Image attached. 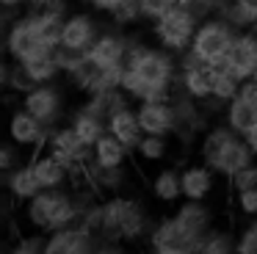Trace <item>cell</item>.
I'll return each instance as SVG.
<instances>
[{
  "instance_id": "cell-10",
  "label": "cell",
  "mask_w": 257,
  "mask_h": 254,
  "mask_svg": "<svg viewBox=\"0 0 257 254\" xmlns=\"http://www.w3.org/2000/svg\"><path fill=\"white\" fill-rule=\"evenodd\" d=\"M23 108H28L36 119H42L47 127L56 130L64 121V110H67V102H64V91L56 83H39L34 86L28 94L23 97Z\"/></svg>"
},
{
  "instance_id": "cell-41",
  "label": "cell",
  "mask_w": 257,
  "mask_h": 254,
  "mask_svg": "<svg viewBox=\"0 0 257 254\" xmlns=\"http://www.w3.org/2000/svg\"><path fill=\"white\" fill-rule=\"evenodd\" d=\"M94 254H127L124 243H108V240H100V246L94 248Z\"/></svg>"
},
{
  "instance_id": "cell-40",
  "label": "cell",
  "mask_w": 257,
  "mask_h": 254,
  "mask_svg": "<svg viewBox=\"0 0 257 254\" xmlns=\"http://www.w3.org/2000/svg\"><path fill=\"white\" fill-rule=\"evenodd\" d=\"M122 3V0H86V6H89L91 11H97V14H111L113 9H116V6Z\"/></svg>"
},
{
  "instance_id": "cell-37",
  "label": "cell",
  "mask_w": 257,
  "mask_h": 254,
  "mask_svg": "<svg viewBox=\"0 0 257 254\" xmlns=\"http://www.w3.org/2000/svg\"><path fill=\"white\" fill-rule=\"evenodd\" d=\"M229 188H232V193L246 191V188H257V160H254V163H249L246 169H240L238 174L229 180Z\"/></svg>"
},
{
  "instance_id": "cell-42",
  "label": "cell",
  "mask_w": 257,
  "mask_h": 254,
  "mask_svg": "<svg viewBox=\"0 0 257 254\" xmlns=\"http://www.w3.org/2000/svg\"><path fill=\"white\" fill-rule=\"evenodd\" d=\"M0 6H3V9H14V11H20L23 6H28V0H0Z\"/></svg>"
},
{
  "instance_id": "cell-32",
  "label": "cell",
  "mask_w": 257,
  "mask_h": 254,
  "mask_svg": "<svg viewBox=\"0 0 257 254\" xmlns=\"http://www.w3.org/2000/svg\"><path fill=\"white\" fill-rule=\"evenodd\" d=\"M136 155H139L141 160H147V163L163 160L169 155V136H150V133H144V138H141L139 147H136Z\"/></svg>"
},
{
  "instance_id": "cell-44",
  "label": "cell",
  "mask_w": 257,
  "mask_h": 254,
  "mask_svg": "<svg viewBox=\"0 0 257 254\" xmlns=\"http://www.w3.org/2000/svg\"><path fill=\"white\" fill-rule=\"evenodd\" d=\"M50 3H56V0H28V6H34V9L36 6H50Z\"/></svg>"
},
{
  "instance_id": "cell-25",
  "label": "cell",
  "mask_w": 257,
  "mask_h": 254,
  "mask_svg": "<svg viewBox=\"0 0 257 254\" xmlns=\"http://www.w3.org/2000/svg\"><path fill=\"white\" fill-rule=\"evenodd\" d=\"M152 188V196L158 199V202L163 204H177L185 199L183 193V171L174 169V166H166V169H161L155 177H152L150 182Z\"/></svg>"
},
{
  "instance_id": "cell-20",
  "label": "cell",
  "mask_w": 257,
  "mask_h": 254,
  "mask_svg": "<svg viewBox=\"0 0 257 254\" xmlns=\"http://www.w3.org/2000/svg\"><path fill=\"white\" fill-rule=\"evenodd\" d=\"M3 185H6V191L12 193V199H17V202H31L39 191H45L42 182L36 180V171H34V166H31V160L28 163H20L17 169H12V171H3Z\"/></svg>"
},
{
  "instance_id": "cell-36",
  "label": "cell",
  "mask_w": 257,
  "mask_h": 254,
  "mask_svg": "<svg viewBox=\"0 0 257 254\" xmlns=\"http://www.w3.org/2000/svg\"><path fill=\"white\" fill-rule=\"evenodd\" d=\"M238 254H257V218L238 232Z\"/></svg>"
},
{
  "instance_id": "cell-6",
  "label": "cell",
  "mask_w": 257,
  "mask_h": 254,
  "mask_svg": "<svg viewBox=\"0 0 257 254\" xmlns=\"http://www.w3.org/2000/svg\"><path fill=\"white\" fill-rule=\"evenodd\" d=\"M235 36H238V28L232 22H227L224 17H207L196 28V36L191 42V53L213 66H221L227 61V53L232 47Z\"/></svg>"
},
{
  "instance_id": "cell-47",
  "label": "cell",
  "mask_w": 257,
  "mask_h": 254,
  "mask_svg": "<svg viewBox=\"0 0 257 254\" xmlns=\"http://www.w3.org/2000/svg\"><path fill=\"white\" fill-rule=\"evenodd\" d=\"M251 80H257V72H254V77H251Z\"/></svg>"
},
{
  "instance_id": "cell-24",
  "label": "cell",
  "mask_w": 257,
  "mask_h": 254,
  "mask_svg": "<svg viewBox=\"0 0 257 254\" xmlns=\"http://www.w3.org/2000/svg\"><path fill=\"white\" fill-rule=\"evenodd\" d=\"M108 133H111V136H116L119 141H122L124 147L130 149V152H136L139 141L144 138V127H141L139 113H136L133 105H127V108L116 110V113L108 119Z\"/></svg>"
},
{
  "instance_id": "cell-2",
  "label": "cell",
  "mask_w": 257,
  "mask_h": 254,
  "mask_svg": "<svg viewBox=\"0 0 257 254\" xmlns=\"http://www.w3.org/2000/svg\"><path fill=\"white\" fill-rule=\"evenodd\" d=\"M80 226L91 229L100 240L108 243H136L141 237H150L155 224L139 199L116 193L94 199L80 215Z\"/></svg>"
},
{
  "instance_id": "cell-8",
  "label": "cell",
  "mask_w": 257,
  "mask_h": 254,
  "mask_svg": "<svg viewBox=\"0 0 257 254\" xmlns=\"http://www.w3.org/2000/svg\"><path fill=\"white\" fill-rule=\"evenodd\" d=\"M53 50L56 47H50V44L42 39V33L36 31V25H34L28 11H25V14H17V20L6 28V53H9V58L17 61V64H28V61H34V58L50 55Z\"/></svg>"
},
{
  "instance_id": "cell-15",
  "label": "cell",
  "mask_w": 257,
  "mask_h": 254,
  "mask_svg": "<svg viewBox=\"0 0 257 254\" xmlns=\"http://www.w3.org/2000/svg\"><path fill=\"white\" fill-rule=\"evenodd\" d=\"M97 246H100V237L94 232L80 224H72L47 235L45 254H94Z\"/></svg>"
},
{
  "instance_id": "cell-4",
  "label": "cell",
  "mask_w": 257,
  "mask_h": 254,
  "mask_svg": "<svg viewBox=\"0 0 257 254\" xmlns=\"http://www.w3.org/2000/svg\"><path fill=\"white\" fill-rule=\"evenodd\" d=\"M199 160L207 163L218 177L232 180L240 169H246L249 163H254L257 155L251 152L249 141L240 133H235L227 121L221 124H210L207 133L199 141Z\"/></svg>"
},
{
  "instance_id": "cell-38",
  "label": "cell",
  "mask_w": 257,
  "mask_h": 254,
  "mask_svg": "<svg viewBox=\"0 0 257 254\" xmlns=\"http://www.w3.org/2000/svg\"><path fill=\"white\" fill-rule=\"evenodd\" d=\"M235 207H238L240 215L257 218V188H246V191L235 193Z\"/></svg>"
},
{
  "instance_id": "cell-21",
  "label": "cell",
  "mask_w": 257,
  "mask_h": 254,
  "mask_svg": "<svg viewBox=\"0 0 257 254\" xmlns=\"http://www.w3.org/2000/svg\"><path fill=\"white\" fill-rule=\"evenodd\" d=\"M69 124L78 130V136L83 138L89 147H94V144L108 133V119H105L102 113H97V110L91 108L89 102H86V99H83V105H78V108L72 110V116H69Z\"/></svg>"
},
{
  "instance_id": "cell-23",
  "label": "cell",
  "mask_w": 257,
  "mask_h": 254,
  "mask_svg": "<svg viewBox=\"0 0 257 254\" xmlns=\"http://www.w3.org/2000/svg\"><path fill=\"white\" fill-rule=\"evenodd\" d=\"M216 171L207 163H191L183 169V193L185 199H194V202H205L207 196L216 188Z\"/></svg>"
},
{
  "instance_id": "cell-39",
  "label": "cell",
  "mask_w": 257,
  "mask_h": 254,
  "mask_svg": "<svg viewBox=\"0 0 257 254\" xmlns=\"http://www.w3.org/2000/svg\"><path fill=\"white\" fill-rule=\"evenodd\" d=\"M23 163V147L17 141H9L6 147L0 149V171H12Z\"/></svg>"
},
{
  "instance_id": "cell-1",
  "label": "cell",
  "mask_w": 257,
  "mask_h": 254,
  "mask_svg": "<svg viewBox=\"0 0 257 254\" xmlns=\"http://www.w3.org/2000/svg\"><path fill=\"white\" fill-rule=\"evenodd\" d=\"M180 80L177 55L163 50L161 44H144L133 39L127 64H124L122 88L133 102L147 99H169Z\"/></svg>"
},
{
  "instance_id": "cell-46",
  "label": "cell",
  "mask_w": 257,
  "mask_h": 254,
  "mask_svg": "<svg viewBox=\"0 0 257 254\" xmlns=\"http://www.w3.org/2000/svg\"><path fill=\"white\" fill-rule=\"evenodd\" d=\"M150 254H166V251H150Z\"/></svg>"
},
{
  "instance_id": "cell-3",
  "label": "cell",
  "mask_w": 257,
  "mask_h": 254,
  "mask_svg": "<svg viewBox=\"0 0 257 254\" xmlns=\"http://www.w3.org/2000/svg\"><path fill=\"white\" fill-rule=\"evenodd\" d=\"M89 191H67V185L45 188L31 202H25V218H28V224L36 232H45V235L64 229V226L80 224L86 204L94 202V196Z\"/></svg>"
},
{
  "instance_id": "cell-26",
  "label": "cell",
  "mask_w": 257,
  "mask_h": 254,
  "mask_svg": "<svg viewBox=\"0 0 257 254\" xmlns=\"http://www.w3.org/2000/svg\"><path fill=\"white\" fill-rule=\"evenodd\" d=\"M130 155L133 152H130L116 136H111V133H105V136L91 147V158H94L97 163H102V166H124Z\"/></svg>"
},
{
  "instance_id": "cell-22",
  "label": "cell",
  "mask_w": 257,
  "mask_h": 254,
  "mask_svg": "<svg viewBox=\"0 0 257 254\" xmlns=\"http://www.w3.org/2000/svg\"><path fill=\"white\" fill-rule=\"evenodd\" d=\"M31 166H34L36 180L42 182V188H64L67 180L72 177L69 166L64 163V160H58L53 152H47V149L36 152L34 158H31Z\"/></svg>"
},
{
  "instance_id": "cell-11",
  "label": "cell",
  "mask_w": 257,
  "mask_h": 254,
  "mask_svg": "<svg viewBox=\"0 0 257 254\" xmlns=\"http://www.w3.org/2000/svg\"><path fill=\"white\" fill-rule=\"evenodd\" d=\"M47 152H53L58 160H64L72 174H80L83 166L91 160V147L78 136V130H75L72 124H58L56 130L50 133Z\"/></svg>"
},
{
  "instance_id": "cell-5",
  "label": "cell",
  "mask_w": 257,
  "mask_h": 254,
  "mask_svg": "<svg viewBox=\"0 0 257 254\" xmlns=\"http://www.w3.org/2000/svg\"><path fill=\"white\" fill-rule=\"evenodd\" d=\"M199 22L202 20L194 11L185 9L183 3H177L172 11H166L155 22H150V33L155 39V44H161L163 50H169L174 55H183L185 50H191V42L196 36Z\"/></svg>"
},
{
  "instance_id": "cell-27",
  "label": "cell",
  "mask_w": 257,
  "mask_h": 254,
  "mask_svg": "<svg viewBox=\"0 0 257 254\" xmlns=\"http://www.w3.org/2000/svg\"><path fill=\"white\" fill-rule=\"evenodd\" d=\"M0 83H3V88H6L9 94H20V99H23L25 94H28L31 88L36 86L34 77L25 72V66L17 64V61H12V58L3 64V72H0Z\"/></svg>"
},
{
  "instance_id": "cell-31",
  "label": "cell",
  "mask_w": 257,
  "mask_h": 254,
  "mask_svg": "<svg viewBox=\"0 0 257 254\" xmlns=\"http://www.w3.org/2000/svg\"><path fill=\"white\" fill-rule=\"evenodd\" d=\"M240 88H243V80H240L229 66H218L216 69V83H213V99H218V102L227 105Z\"/></svg>"
},
{
  "instance_id": "cell-30",
  "label": "cell",
  "mask_w": 257,
  "mask_h": 254,
  "mask_svg": "<svg viewBox=\"0 0 257 254\" xmlns=\"http://www.w3.org/2000/svg\"><path fill=\"white\" fill-rule=\"evenodd\" d=\"M23 66H25V72L34 77L36 86H39V83H56L58 77H64L61 66H58V58H56V50H53L50 55L34 58V61H28V64H23Z\"/></svg>"
},
{
  "instance_id": "cell-45",
  "label": "cell",
  "mask_w": 257,
  "mask_h": 254,
  "mask_svg": "<svg viewBox=\"0 0 257 254\" xmlns=\"http://www.w3.org/2000/svg\"><path fill=\"white\" fill-rule=\"evenodd\" d=\"M246 83L251 86V91H254V97H257V80H246Z\"/></svg>"
},
{
  "instance_id": "cell-16",
  "label": "cell",
  "mask_w": 257,
  "mask_h": 254,
  "mask_svg": "<svg viewBox=\"0 0 257 254\" xmlns=\"http://www.w3.org/2000/svg\"><path fill=\"white\" fill-rule=\"evenodd\" d=\"M224 121H227L235 133H240L243 138L251 136V133H257V97H254L249 83H243V88L227 102V108H224Z\"/></svg>"
},
{
  "instance_id": "cell-12",
  "label": "cell",
  "mask_w": 257,
  "mask_h": 254,
  "mask_svg": "<svg viewBox=\"0 0 257 254\" xmlns=\"http://www.w3.org/2000/svg\"><path fill=\"white\" fill-rule=\"evenodd\" d=\"M50 133H53V127H47L42 119H36V116L31 113L28 108H23V105H20L12 113V119H9V138L17 141L23 149L42 152V149L47 147V141H50Z\"/></svg>"
},
{
  "instance_id": "cell-13",
  "label": "cell",
  "mask_w": 257,
  "mask_h": 254,
  "mask_svg": "<svg viewBox=\"0 0 257 254\" xmlns=\"http://www.w3.org/2000/svg\"><path fill=\"white\" fill-rule=\"evenodd\" d=\"M130 47H133V36L124 33V28H105L86 55L97 66H124Z\"/></svg>"
},
{
  "instance_id": "cell-17",
  "label": "cell",
  "mask_w": 257,
  "mask_h": 254,
  "mask_svg": "<svg viewBox=\"0 0 257 254\" xmlns=\"http://www.w3.org/2000/svg\"><path fill=\"white\" fill-rule=\"evenodd\" d=\"M221 66H229L240 80H251L257 72V28H249V31H238L232 47L227 53V61Z\"/></svg>"
},
{
  "instance_id": "cell-7",
  "label": "cell",
  "mask_w": 257,
  "mask_h": 254,
  "mask_svg": "<svg viewBox=\"0 0 257 254\" xmlns=\"http://www.w3.org/2000/svg\"><path fill=\"white\" fill-rule=\"evenodd\" d=\"M172 105H174V133L172 136L180 141V147H199L202 136L207 133V119L210 110L205 108V102L194 99L191 94H185L183 88L172 94Z\"/></svg>"
},
{
  "instance_id": "cell-19",
  "label": "cell",
  "mask_w": 257,
  "mask_h": 254,
  "mask_svg": "<svg viewBox=\"0 0 257 254\" xmlns=\"http://www.w3.org/2000/svg\"><path fill=\"white\" fill-rule=\"evenodd\" d=\"M136 113L150 136H172L174 133V105L169 99H147V102H136Z\"/></svg>"
},
{
  "instance_id": "cell-9",
  "label": "cell",
  "mask_w": 257,
  "mask_h": 254,
  "mask_svg": "<svg viewBox=\"0 0 257 254\" xmlns=\"http://www.w3.org/2000/svg\"><path fill=\"white\" fill-rule=\"evenodd\" d=\"M202 237L194 235L177 215L161 218L150 232V248L152 251H166V254H196L199 251Z\"/></svg>"
},
{
  "instance_id": "cell-29",
  "label": "cell",
  "mask_w": 257,
  "mask_h": 254,
  "mask_svg": "<svg viewBox=\"0 0 257 254\" xmlns=\"http://www.w3.org/2000/svg\"><path fill=\"white\" fill-rule=\"evenodd\" d=\"M196 254H238V237L229 229H218L213 226L199 243V251Z\"/></svg>"
},
{
  "instance_id": "cell-35",
  "label": "cell",
  "mask_w": 257,
  "mask_h": 254,
  "mask_svg": "<svg viewBox=\"0 0 257 254\" xmlns=\"http://www.w3.org/2000/svg\"><path fill=\"white\" fill-rule=\"evenodd\" d=\"M141 3V14L147 22H155L158 17H163L166 11H172L180 0H139Z\"/></svg>"
},
{
  "instance_id": "cell-14",
  "label": "cell",
  "mask_w": 257,
  "mask_h": 254,
  "mask_svg": "<svg viewBox=\"0 0 257 254\" xmlns=\"http://www.w3.org/2000/svg\"><path fill=\"white\" fill-rule=\"evenodd\" d=\"M97 11H72L67 17V25H64V36H61V47L67 50H78V53H89L91 44L100 39V33L105 28L97 20Z\"/></svg>"
},
{
  "instance_id": "cell-28",
  "label": "cell",
  "mask_w": 257,
  "mask_h": 254,
  "mask_svg": "<svg viewBox=\"0 0 257 254\" xmlns=\"http://www.w3.org/2000/svg\"><path fill=\"white\" fill-rule=\"evenodd\" d=\"M86 102H89L97 113H102L105 119H111L116 110L133 105V99L124 94V88H108V91H100V94H94V97H86Z\"/></svg>"
},
{
  "instance_id": "cell-18",
  "label": "cell",
  "mask_w": 257,
  "mask_h": 254,
  "mask_svg": "<svg viewBox=\"0 0 257 254\" xmlns=\"http://www.w3.org/2000/svg\"><path fill=\"white\" fill-rule=\"evenodd\" d=\"M80 174L86 177L91 191L102 193V196H116V193H122L124 185H127V169H124V166H102V163H97L94 158L83 166Z\"/></svg>"
},
{
  "instance_id": "cell-33",
  "label": "cell",
  "mask_w": 257,
  "mask_h": 254,
  "mask_svg": "<svg viewBox=\"0 0 257 254\" xmlns=\"http://www.w3.org/2000/svg\"><path fill=\"white\" fill-rule=\"evenodd\" d=\"M108 20H111V25L124 28V31L133 28V25H139V22L144 20V14H141V3L139 0H122V3L108 14Z\"/></svg>"
},
{
  "instance_id": "cell-34",
  "label": "cell",
  "mask_w": 257,
  "mask_h": 254,
  "mask_svg": "<svg viewBox=\"0 0 257 254\" xmlns=\"http://www.w3.org/2000/svg\"><path fill=\"white\" fill-rule=\"evenodd\" d=\"M45 240H47L45 232L34 229V235H20L14 240V246L9 248V254H45Z\"/></svg>"
},
{
  "instance_id": "cell-43",
  "label": "cell",
  "mask_w": 257,
  "mask_h": 254,
  "mask_svg": "<svg viewBox=\"0 0 257 254\" xmlns=\"http://www.w3.org/2000/svg\"><path fill=\"white\" fill-rule=\"evenodd\" d=\"M246 141H249V147H251V152L257 155V133H251V136H246Z\"/></svg>"
}]
</instances>
